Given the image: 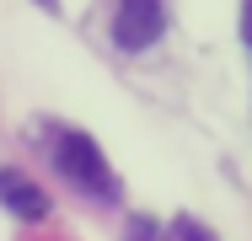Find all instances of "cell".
<instances>
[{"label":"cell","mask_w":252,"mask_h":241,"mask_svg":"<svg viewBox=\"0 0 252 241\" xmlns=\"http://www.w3.org/2000/svg\"><path fill=\"white\" fill-rule=\"evenodd\" d=\"M54 161H59V172H64V177H70L81 193H92V198H118L113 166H107V155H102V145L92 140V134H81V129L59 134V145H54Z\"/></svg>","instance_id":"1"},{"label":"cell","mask_w":252,"mask_h":241,"mask_svg":"<svg viewBox=\"0 0 252 241\" xmlns=\"http://www.w3.org/2000/svg\"><path fill=\"white\" fill-rule=\"evenodd\" d=\"M161 27H166L161 0H118V16H113V38H118V48L140 54V48H151L156 38H161Z\"/></svg>","instance_id":"2"},{"label":"cell","mask_w":252,"mask_h":241,"mask_svg":"<svg viewBox=\"0 0 252 241\" xmlns=\"http://www.w3.org/2000/svg\"><path fill=\"white\" fill-rule=\"evenodd\" d=\"M0 204L11 214H22V220H43L49 214V193L38 182H27L22 172H0Z\"/></svg>","instance_id":"3"},{"label":"cell","mask_w":252,"mask_h":241,"mask_svg":"<svg viewBox=\"0 0 252 241\" xmlns=\"http://www.w3.org/2000/svg\"><path fill=\"white\" fill-rule=\"evenodd\" d=\"M177 241H215V236L204 231L199 220H177Z\"/></svg>","instance_id":"4"},{"label":"cell","mask_w":252,"mask_h":241,"mask_svg":"<svg viewBox=\"0 0 252 241\" xmlns=\"http://www.w3.org/2000/svg\"><path fill=\"white\" fill-rule=\"evenodd\" d=\"M242 38H247V43H252V0H247V5H242Z\"/></svg>","instance_id":"5"},{"label":"cell","mask_w":252,"mask_h":241,"mask_svg":"<svg viewBox=\"0 0 252 241\" xmlns=\"http://www.w3.org/2000/svg\"><path fill=\"white\" fill-rule=\"evenodd\" d=\"M38 5H49V11H54V0H38Z\"/></svg>","instance_id":"6"}]
</instances>
